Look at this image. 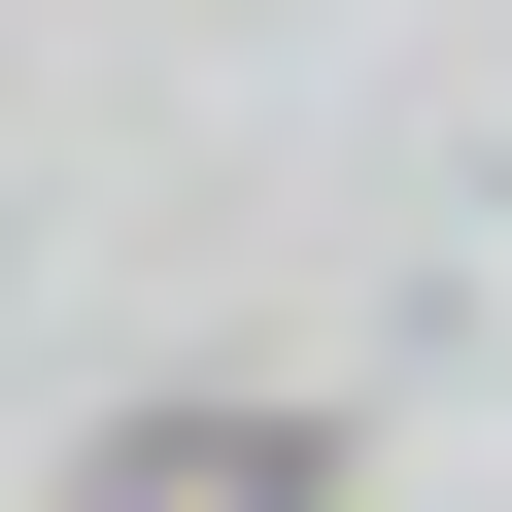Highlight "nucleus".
Returning a JSON list of instances; mask_svg holds the SVG:
<instances>
[{"mask_svg": "<svg viewBox=\"0 0 512 512\" xmlns=\"http://www.w3.org/2000/svg\"><path fill=\"white\" fill-rule=\"evenodd\" d=\"M69 512H308V410H171V444H103Z\"/></svg>", "mask_w": 512, "mask_h": 512, "instance_id": "nucleus-1", "label": "nucleus"}]
</instances>
